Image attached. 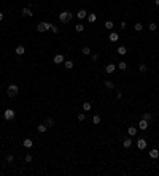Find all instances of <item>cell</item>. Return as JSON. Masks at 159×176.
Wrapping results in <instances>:
<instances>
[{
    "label": "cell",
    "instance_id": "cell-1",
    "mask_svg": "<svg viewBox=\"0 0 159 176\" xmlns=\"http://www.w3.org/2000/svg\"><path fill=\"white\" fill-rule=\"evenodd\" d=\"M72 18H73V13H70V11L67 10V11H62V13L59 14V21L62 22V24H67V22L72 21Z\"/></svg>",
    "mask_w": 159,
    "mask_h": 176
},
{
    "label": "cell",
    "instance_id": "cell-2",
    "mask_svg": "<svg viewBox=\"0 0 159 176\" xmlns=\"http://www.w3.org/2000/svg\"><path fill=\"white\" fill-rule=\"evenodd\" d=\"M18 92H19V87H18L16 84H10V86H8V89H6L8 97H16V95H18Z\"/></svg>",
    "mask_w": 159,
    "mask_h": 176
},
{
    "label": "cell",
    "instance_id": "cell-3",
    "mask_svg": "<svg viewBox=\"0 0 159 176\" xmlns=\"http://www.w3.org/2000/svg\"><path fill=\"white\" fill-rule=\"evenodd\" d=\"M14 117V111L11 110V108H8V110H5L3 111V119H6V121H11Z\"/></svg>",
    "mask_w": 159,
    "mask_h": 176
},
{
    "label": "cell",
    "instance_id": "cell-4",
    "mask_svg": "<svg viewBox=\"0 0 159 176\" xmlns=\"http://www.w3.org/2000/svg\"><path fill=\"white\" fill-rule=\"evenodd\" d=\"M146 144H148V143H146V140H143V138H140V140L137 141L138 149H146Z\"/></svg>",
    "mask_w": 159,
    "mask_h": 176
},
{
    "label": "cell",
    "instance_id": "cell-5",
    "mask_svg": "<svg viewBox=\"0 0 159 176\" xmlns=\"http://www.w3.org/2000/svg\"><path fill=\"white\" fill-rule=\"evenodd\" d=\"M148 121H145V119H142V121H140V122H138V128H140V130H146V128H148Z\"/></svg>",
    "mask_w": 159,
    "mask_h": 176
},
{
    "label": "cell",
    "instance_id": "cell-6",
    "mask_svg": "<svg viewBox=\"0 0 159 176\" xmlns=\"http://www.w3.org/2000/svg\"><path fill=\"white\" fill-rule=\"evenodd\" d=\"M76 18H78V19H84V18H88V11H86V10H80L78 13H76Z\"/></svg>",
    "mask_w": 159,
    "mask_h": 176
},
{
    "label": "cell",
    "instance_id": "cell-7",
    "mask_svg": "<svg viewBox=\"0 0 159 176\" xmlns=\"http://www.w3.org/2000/svg\"><path fill=\"white\" fill-rule=\"evenodd\" d=\"M108 38H110V41H111V43H116L118 40H119V35H118L116 32H111V33H110V37H108Z\"/></svg>",
    "mask_w": 159,
    "mask_h": 176
},
{
    "label": "cell",
    "instance_id": "cell-8",
    "mask_svg": "<svg viewBox=\"0 0 159 176\" xmlns=\"http://www.w3.org/2000/svg\"><path fill=\"white\" fill-rule=\"evenodd\" d=\"M54 64H64V56L62 54H56V56H54Z\"/></svg>",
    "mask_w": 159,
    "mask_h": 176
},
{
    "label": "cell",
    "instance_id": "cell-9",
    "mask_svg": "<svg viewBox=\"0 0 159 176\" xmlns=\"http://www.w3.org/2000/svg\"><path fill=\"white\" fill-rule=\"evenodd\" d=\"M115 70H116V65H115V64H108V65L105 67V71H107V73H113Z\"/></svg>",
    "mask_w": 159,
    "mask_h": 176
},
{
    "label": "cell",
    "instance_id": "cell-10",
    "mask_svg": "<svg viewBox=\"0 0 159 176\" xmlns=\"http://www.w3.org/2000/svg\"><path fill=\"white\" fill-rule=\"evenodd\" d=\"M21 14H22V16H29V18H30L32 14H33V13H32V11H30V8H27V6H26V8H22Z\"/></svg>",
    "mask_w": 159,
    "mask_h": 176
},
{
    "label": "cell",
    "instance_id": "cell-11",
    "mask_svg": "<svg viewBox=\"0 0 159 176\" xmlns=\"http://www.w3.org/2000/svg\"><path fill=\"white\" fill-rule=\"evenodd\" d=\"M150 157H151V159H158V157H159V151L156 149V148L151 149V151H150Z\"/></svg>",
    "mask_w": 159,
    "mask_h": 176
},
{
    "label": "cell",
    "instance_id": "cell-12",
    "mask_svg": "<svg viewBox=\"0 0 159 176\" xmlns=\"http://www.w3.org/2000/svg\"><path fill=\"white\" fill-rule=\"evenodd\" d=\"M37 130L40 132V133H45V132L48 130V125H46V124H40V125L37 127Z\"/></svg>",
    "mask_w": 159,
    "mask_h": 176
},
{
    "label": "cell",
    "instance_id": "cell-13",
    "mask_svg": "<svg viewBox=\"0 0 159 176\" xmlns=\"http://www.w3.org/2000/svg\"><path fill=\"white\" fill-rule=\"evenodd\" d=\"M22 144H24V148H29V149H30L32 146H33V141H32V140H24V141H22Z\"/></svg>",
    "mask_w": 159,
    "mask_h": 176
},
{
    "label": "cell",
    "instance_id": "cell-14",
    "mask_svg": "<svg viewBox=\"0 0 159 176\" xmlns=\"http://www.w3.org/2000/svg\"><path fill=\"white\" fill-rule=\"evenodd\" d=\"M127 133H129V136H135V135H137V128H135V127H129V128H127Z\"/></svg>",
    "mask_w": 159,
    "mask_h": 176
},
{
    "label": "cell",
    "instance_id": "cell-15",
    "mask_svg": "<svg viewBox=\"0 0 159 176\" xmlns=\"http://www.w3.org/2000/svg\"><path fill=\"white\" fill-rule=\"evenodd\" d=\"M24 53H26L24 46H21V44H19V46H16V54H18V56H22Z\"/></svg>",
    "mask_w": 159,
    "mask_h": 176
},
{
    "label": "cell",
    "instance_id": "cell-16",
    "mask_svg": "<svg viewBox=\"0 0 159 176\" xmlns=\"http://www.w3.org/2000/svg\"><path fill=\"white\" fill-rule=\"evenodd\" d=\"M88 21H89L91 24H94V22L97 21V16H95L94 13H91V14H88Z\"/></svg>",
    "mask_w": 159,
    "mask_h": 176
},
{
    "label": "cell",
    "instance_id": "cell-17",
    "mask_svg": "<svg viewBox=\"0 0 159 176\" xmlns=\"http://www.w3.org/2000/svg\"><path fill=\"white\" fill-rule=\"evenodd\" d=\"M118 68L121 70V71H124V70L127 68V64L124 62V60H122V62H118Z\"/></svg>",
    "mask_w": 159,
    "mask_h": 176
},
{
    "label": "cell",
    "instance_id": "cell-18",
    "mask_svg": "<svg viewBox=\"0 0 159 176\" xmlns=\"http://www.w3.org/2000/svg\"><path fill=\"white\" fill-rule=\"evenodd\" d=\"M64 65H65V68H67V70L73 68V62H72V60H64Z\"/></svg>",
    "mask_w": 159,
    "mask_h": 176
},
{
    "label": "cell",
    "instance_id": "cell-19",
    "mask_svg": "<svg viewBox=\"0 0 159 176\" xmlns=\"http://www.w3.org/2000/svg\"><path fill=\"white\" fill-rule=\"evenodd\" d=\"M122 144H124V148H127V149H129V148L132 146V140H131V138H126Z\"/></svg>",
    "mask_w": 159,
    "mask_h": 176
},
{
    "label": "cell",
    "instance_id": "cell-20",
    "mask_svg": "<svg viewBox=\"0 0 159 176\" xmlns=\"http://www.w3.org/2000/svg\"><path fill=\"white\" fill-rule=\"evenodd\" d=\"M37 30L40 33H43V32H46V29H45V24H43V22H40V24H38L37 26Z\"/></svg>",
    "mask_w": 159,
    "mask_h": 176
},
{
    "label": "cell",
    "instance_id": "cell-21",
    "mask_svg": "<svg viewBox=\"0 0 159 176\" xmlns=\"http://www.w3.org/2000/svg\"><path fill=\"white\" fill-rule=\"evenodd\" d=\"M126 53H127L126 46H119V48H118V54H119V56H124Z\"/></svg>",
    "mask_w": 159,
    "mask_h": 176
},
{
    "label": "cell",
    "instance_id": "cell-22",
    "mask_svg": "<svg viewBox=\"0 0 159 176\" xmlns=\"http://www.w3.org/2000/svg\"><path fill=\"white\" fill-rule=\"evenodd\" d=\"M75 30H76L78 33H80V32H83V30H84V26L80 22V24H76V26H75Z\"/></svg>",
    "mask_w": 159,
    "mask_h": 176
},
{
    "label": "cell",
    "instance_id": "cell-23",
    "mask_svg": "<svg viewBox=\"0 0 159 176\" xmlns=\"http://www.w3.org/2000/svg\"><path fill=\"white\" fill-rule=\"evenodd\" d=\"M92 122H94L95 125L100 124V116H99V114H94V116H92Z\"/></svg>",
    "mask_w": 159,
    "mask_h": 176
},
{
    "label": "cell",
    "instance_id": "cell-24",
    "mask_svg": "<svg viewBox=\"0 0 159 176\" xmlns=\"http://www.w3.org/2000/svg\"><path fill=\"white\" fill-rule=\"evenodd\" d=\"M91 108H92V105H91L89 101H84V103H83V110H84V111H89Z\"/></svg>",
    "mask_w": 159,
    "mask_h": 176
},
{
    "label": "cell",
    "instance_id": "cell-25",
    "mask_svg": "<svg viewBox=\"0 0 159 176\" xmlns=\"http://www.w3.org/2000/svg\"><path fill=\"white\" fill-rule=\"evenodd\" d=\"M81 53L84 54V56H89V54H91V48H89V46H84V48L81 49Z\"/></svg>",
    "mask_w": 159,
    "mask_h": 176
},
{
    "label": "cell",
    "instance_id": "cell-26",
    "mask_svg": "<svg viewBox=\"0 0 159 176\" xmlns=\"http://www.w3.org/2000/svg\"><path fill=\"white\" fill-rule=\"evenodd\" d=\"M115 27V24H113V21H107L105 22V29H108V30H111Z\"/></svg>",
    "mask_w": 159,
    "mask_h": 176
},
{
    "label": "cell",
    "instance_id": "cell-27",
    "mask_svg": "<svg viewBox=\"0 0 159 176\" xmlns=\"http://www.w3.org/2000/svg\"><path fill=\"white\" fill-rule=\"evenodd\" d=\"M134 29H135V30H137V32H140V30H142V29H143L142 22H135V24H134Z\"/></svg>",
    "mask_w": 159,
    "mask_h": 176
},
{
    "label": "cell",
    "instance_id": "cell-28",
    "mask_svg": "<svg viewBox=\"0 0 159 176\" xmlns=\"http://www.w3.org/2000/svg\"><path fill=\"white\" fill-rule=\"evenodd\" d=\"M13 162H14V155L8 154V155H6V163H13Z\"/></svg>",
    "mask_w": 159,
    "mask_h": 176
},
{
    "label": "cell",
    "instance_id": "cell-29",
    "mask_svg": "<svg viewBox=\"0 0 159 176\" xmlns=\"http://www.w3.org/2000/svg\"><path fill=\"white\" fill-rule=\"evenodd\" d=\"M105 87H107V89H115V84H113L111 81L107 79V81H105Z\"/></svg>",
    "mask_w": 159,
    "mask_h": 176
},
{
    "label": "cell",
    "instance_id": "cell-30",
    "mask_svg": "<svg viewBox=\"0 0 159 176\" xmlns=\"http://www.w3.org/2000/svg\"><path fill=\"white\" fill-rule=\"evenodd\" d=\"M143 119H145V121H151V119H153V114H150V113H145V114H143Z\"/></svg>",
    "mask_w": 159,
    "mask_h": 176
},
{
    "label": "cell",
    "instance_id": "cell-31",
    "mask_svg": "<svg viewBox=\"0 0 159 176\" xmlns=\"http://www.w3.org/2000/svg\"><path fill=\"white\" fill-rule=\"evenodd\" d=\"M46 125H48V127H53V125H54V119H53V117H48V119H46Z\"/></svg>",
    "mask_w": 159,
    "mask_h": 176
},
{
    "label": "cell",
    "instance_id": "cell-32",
    "mask_svg": "<svg viewBox=\"0 0 159 176\" xmlns=\"http://www.w3.org/2000/svg\"><path fill=\"white\" fill-rule=\"evenodd\" d=\"M138 70H140L142 73H145V71H146V65H145V64H140V65H138Z\"/></svg>",
    "mask_w": 159,
    "mask_h": 176
},
{
    "label": "cell",
    "instance_id": "cell-33",
    "mask_svg": "<svg viewBox=\"0 0 159 176\" xmlns=\"http://www.w3.org/2000/svg\"><path fill=\"white\" fill-rule=\"evenodd\" d=\"M43 24H45V29H46V30H51L53 24H49V22H43Z\"/></svg>",
    "mask_w": 159,
    "mask_h": 176
},
{
    "label": "cell",
    "instance_id": "cell-34",
    "mask_svg": "<svg viewBox=\"0 0 159 176\" xmlns=\"http://www.w3.org/2000/svg\"><path fill=\"white\" fill-rule=\"evenodd\" d=\"M76 117H78V121H80V122H81V121H84V119H86V116H84V114H78Z\"/></svg>",
    "mask_w": 159,
    "mask_h": 176
},
{
    "label": "cell",
    "instance_id": "cell-35",
    "mask_svg": "<svg viewBox=\"0 0 159 176\" xmlns=\"http://www.w3.org/2000/svg\"><path fill=\"white\" fill-rule=\"evenodd\" d=\"M26 162H27V163H30V162H32V155H30V154L26 155Z\"/></svg>",
    "mask_w": 159,
    "mask_h": 176
},
{
    "label": "cell",
    "instance_id": "cell-36",
    "mask_svg": "<svg viewBox=\"0 0 159 176\" xmlns=\"http://www.w3.org/2000/svg\"><path fill=\"white\" fill-rule=\"evenodd\" d=\"M148 27H150V30H156V24H154V22H151Z\"/></svg>",
    "mask_w": 159,
    "mask_h": 176
},
{
    "label": "cell",
    "instance_id": "cell-37",
    "mask_svg": "<svg viewBox=\"0 0 159 176\" xmlns=\"http://www.w3.org/2000/svg\"><path fill=\"white\" fill-rule=\"evenodd\" d=\"M51 30H53V33H59V29H57V27H51Z\"/></svg>",
    "mask_w": 159,
    "mask_h": 176
},
{
    "label": "cell",
    "instance_id": "cell-38",
    "mask_svg": "<svg viewBox=\"0 0 159 176\" xmlns=\"http://www.w3.org/2000/svg\"><path fill=\"white\" fill-rule=\"evenodd\" d=\"M97 59H99V56H97V54H92V62H97Z\"/></svg>",
    "mask_w": 159,
    "mask_h": 176
},
{
    "label": "cell",
    "instance_id": "cell-39",
    "mask_svg": "<svg viewBox=\"0 0 159 176\" xmlns=\"http://www.w3.org/2000/svg\"><path fill=\"white\" fill-rule=\"evenodd\" d=\"M119 27H121V29H126V27H127V24H126V22H124V21H122L121 24H119Z\"/></svg>",
    "mask_w": 159,
    "mask_h": 176
},
{
    "label": "cell",
    "instance_id": "cell-40",
    "mask_svg": "<svg viewBox=\"0 0 159 176\" xmlns=\"http://www.w3.org/2000/svg\"><path fill=\"white\" fill-rule=\"evenodd\" d=\"M121 97H122V94H121V92H119V91H118V94H116V98H118V100H119Z\"/></svg>",
    "mask_w": 159,
    "mask_h": 176
},
{
    "label": "cell",
    "instance_id": "cell-41",
    "mask_svg": "<svg viewBox=\"0 0 159 176\" xmlns=\"http://www.w3.org/2000/svg\"><path fill=\"white\" fill-rule=\"evenodd\" d=\"M0 21H3V13H0Z\"/></svg>",
    "mask_w": 159,
    "mask_h": 176
},
{
    "label": "cell",
    "instance_id": "cell-42",
    "mask_svg": "<svg viewBox=\"0 0 159 176\" xmlns=\"http://www.w3.org/2000/svg\"><path fill=\"white\" fill-rule=\"evenodd\" d=\"M154 2H156V5H158V6H159V0H154Z\"/></svg>",
    "mask_w": 159,
    "mask_h": 176
}]
</instances>
